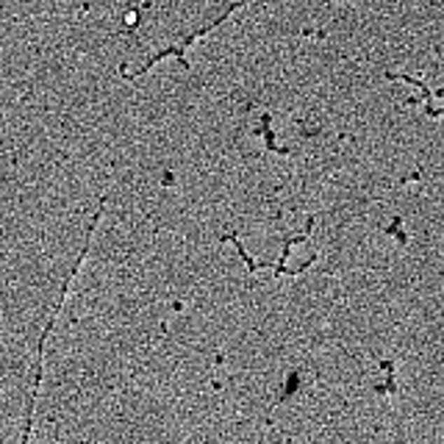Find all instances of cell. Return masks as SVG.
<instances>
[{
  "instance_id": "1",
  "label": "cell",
  "mask_w": 444,
  "mask_h": 444,
  "mask_svg": "<svg viewBox=\"0 0 444 444\" xmlns=\"http://www.w3.org/2000/svg\"><path fill=\"white\" fill-rule=\"evenodd\" d=\"M386 78L389 81H405V83H414L417 89H422V97H431L433 92L431 89H425V83L422 81H417V78H411V75H400V73H386Z\"/></svg>"
}]
</instances>
